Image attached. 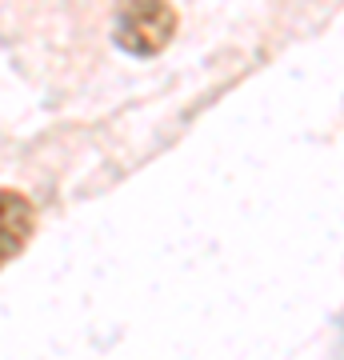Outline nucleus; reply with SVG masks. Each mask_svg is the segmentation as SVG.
<instances>
[{"mask_svg":"<svg viewBox=\"0 0 344 360\" xmlns=\"http://www.w3.org/2000/svg\"><path fill=\"white\" fill-rule=\"evenodd\" d=\"M32 229H37V212L28 205V196L0 188V264H8L28 245Z\"/></svg>","mask_w":344,"mask_h":360,"instance_id":"nucleus-2","label":"nucleus"},{"mask_svg":"<svg viewBox=\"0 0 344 360\" xmlns=\"http://www.w3.org/2000/svg\"><path fill=\"white\" fill-rule=\"evenodd\" d=\"M177 32V13L168 0H125L116 13V44L136 56H153L172 40Z\"/></svg>","mask_w":344,"mask_h":360,"instance_id":"nucleus-1","label":"nucleus"}]
</instances>
